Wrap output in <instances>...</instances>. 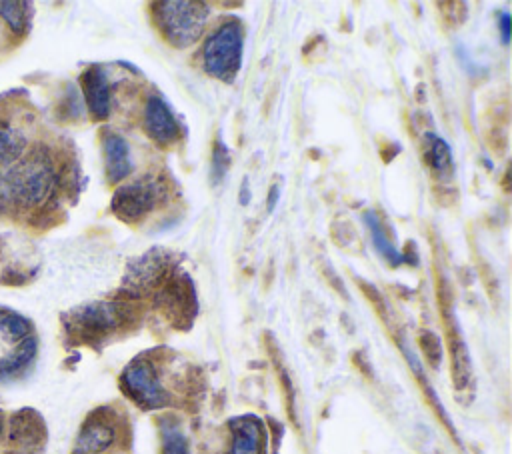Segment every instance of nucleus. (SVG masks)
I'll return each mask as SVG.
<instances>
[{"instance_id":"nucleus-21","label":"nucleus","mask_w":512,"mask_h":454,"mask_svg":"<svg viewBox=\"0 0 512 454\" xmlns=\"http://www.w3.org/2000/svg\"><path fill=\"white\" fill-rule=\"evenodd\" d=\"M420 346H422L426 358L430 360V364L438 366L440 360H442V346H440L438 336L432 334V332H422L420 334Z\"/></svg>"},{"instance_id":"nucleus-8","label":"nucleus","mask_w":512,"mask_h":454,"mask_svg":"<svg viewBox=\"0 0 512 454\" xmlns=\"http://www.w3.org/2000/svg\"><path fill=\"white\" fill-rule=\"evenodd\" d=\"M82 90L90 114L96 120H104L110 114V86L100 66H92L82 74Z\"/></svg>"},{"instance_id":"nucleus-6","label":"nucleus","mask_w":512,"mask_h":454,"mask_svg":"<svg viewBox=\"0 0 512 454\" xmlns=\"http://www.w3.org/2000/svg\"><path fill=\"white\" fill-rule=\"evenodd\" d=\"M130 306L124 302H94L80 310L78 324L94 334H104L126 322Z\"/></svg>"},{"instance_id":"nucleus-15","label":"nucleus","mask_w":512,"mask_h":454,"mask_svg":"<svg viewBox=\"0 0 512 454\" xmlns=\"http://www.w3.org/2000/svg\"><path fill=\"white\" fill-rule=\"evenodd\" d=\"M162 454H188V442L180 426L172 420H164L160 426Z\"/></svg>"},{"instance_id":"nucleus-1","label":"nucleus","mask_w":512,"mask_h":454,"mask_svg":"<svg viewBox=\"0 0 512 454\" xmlns=\"http://www.w3.org/2000/svg\"><path fill=\"white\" fill-rule=\"evenodd\" d=\"M10 198L20 204L44 202L56 186V170L52 160L44 152H34L18 166L6 172Z\"/></svg>"},{"instance_id":"nucleus-17","label":"nucleus","mask_w":512,"mask_h":454,"mask_svg":"<svg viewBox=\"0 0 512 454\" xmlns=\"http://www.w3.org/2000/svg\"><path fill=\"white\" fill-rule=\"evenodd\" d=\"M452 374L456 388H464L470 378V358L466 352V344L460 338L452 340Z\"/></svg>"},{"instance_id":"nucleus-24","label":"nucleus","mask_w":512,"mask_h":454,"mask_svg":"<svg viewBox=\"0 0 512 454\" xmlns=\"http://www.w3.org/2000/svg\"><path fill=\"white\" fill-rule=\"evenodd\" d=\"M278 196H280V188L278 186H272L270 192H268V212H272L278 204Z\"/></svg>"},{"instance_id":"nucleus-7","label":"nucleus","mask_w":512,"mask_h":454,"mask_svg":"<svg viewBox=\"0 0 512 454\" xmlns=\"http://www.w3.org/2000/svg\"><path fill=\"white\" fill-rule=\"evenodd\" d=\"M144 128L148 136L162 144L168 146L178 140V124L174 114L170 112L168 104L160 96H150L144 108Z\"/></svg>"},{"instance_id":"nucleus-10","label":"nucleus","mask_w":512,"mask_h":454,"mask_svg":"<svg viewBox=\"0 0 512 454\" xmlns=\"http://www.w3.org/2000/svg\"><path fill=\"white\" fill-rule=\"evenodd\" d=\"M104 162H106V176L110 182H120L132 172L130 146L122 136L108 134L104 138Z\"/></svg>"},{"instance_id":"nucleus-9","label":"nucleus","mask_w":512,"mask_h":454,"mask_svg":"<svg viewBox=\"0 0 512 454\" xmlns=\"http://www.w3.org/2000/svg\"><path fill=\"white\" fill-rule=\"evenodd\" d=\"M232 446L230 454H262L264 430L258 418L242 416L232 420Z\"/></svg>"},{"instance_id":"nucleus-25","label":"nucleus","mask_w":512,"mask_h":454,"mask_svg":"<svg viewBox=\"0 0 512 454\" xmlns=\"http://www.w3.org/2000/svg\"><path fill=\"white\" fill-rule=\"evenodd\" d=\"M238 200L240 204H248L250 202V186H248V180H244L242 188H240V194H238Z\"/></svg>"},{"instance_id":"nucleus-2","label":"nucleus","mask_w":512,"mask_h":454,"mask_svg":"<svg viewBox=\"0 0 512 454\" xmlns=\"http://www.w3.org/2000/svg\"><path fill=\"white\" fill-rule=\"evenodd\" d=\"M208 6L202 2H160L156 4V22L164 38L184 48L194 44L206 26Z\"/></svg>"},{"instance_id":"nucleus-19","label":"nucleus","mask_w":512,"mask_h":454,"mask_svg":"<svg viewBox=\"0 0 512 454\" xmlns=\"http://www.w3.org/2000/svg\"><path fill=\"white\" fill-rule=\"evenodd\" d=\"M0 330L8 336V338H26L28 330H30V324L26 318L18 316V314H2L0 318Z\"/></svg>"},{"instance_id":"nucleus-22","label":"nucleus","mask_w":512,"mask_h":454,"mask_svg":"<svg viewBox=\"0 0 512 454\" xmlns=\"http://www.w3.org/2000/svg\"><path fill=\"white\" fill-rule=\"evenodd\" d=\"M10 198V188H8V180H6V172L0 170V206L8 204Z\"/></svg>"},{"instance_id":"nucleus-14","label":"nucleus","mask_w":512,"mask_h":454,"mask_svg":"<svg viewBox=\"0 0 512 454\" xmlns=\"http://www.w3.org/2000/svg\"><path fill=\"white\" fill-rule=\"evenodd\" d=\"M36 338H24L18 348L0 360V376L20 374L36 356Z\"/></svg>"},{"instance_id":"nucleus-5","label":"nucleus","mask_w":512,"mask_h":454,"mask_svg":"<svg viewBox=\"0 0 512 454\" xmlns=\"http://www.w3.org/2000/svg\"><path fill=\"white\" fill-rule=\"evenodd\" d=\"M160 190V184L150 178L120 186L112 196V212L124 222L140 220L156 208L160 202Z\"/></svg>"},{"instance_id":"nucleus-3","label":"nucleus","mask_w":512,"mask_h":454,"mask_svg":"<svg viewBox=\"0 0 512 454\" xmlns=\"http://www.w3.org/2000/svg\"><path fill=\"white\" fill-rule=\"evenodd\" d=\"M242 40V26L236 20L220 24L204 44V70L222 82H232L242 64Z\"/></svg>"},{"instance_id":"nucleus-12","label":"nucleus","mask_w":512,"mask_h":454,"mask_svg":"<svg viewBox=\"0 0 512 454\" xmlns=\"http://www.w3.org/2000/svg\"><path fill=\"white\" fill-rule=\"evenodd\" d=\"M364 222H366V226H368V230H370V236H372V242H374L378 254H380L382 258H386L392 266H398V264L404 260V256H402V252L392 244V240L388 238V234H386V230H384L380 218L376 216V212H364Z\"/></svg>"},{"instance_id":"nucleus-26","label":"nucleus","mask_w":512,"mask_h":454,"mask_svg":"<svg viewBox=\"0 0 512 454\" xmlns=\"http://www.w3.org/2000/svg\"><path fill=\"white\" fill-rule=\"evenodd\" d=\"M0 432H2V420H0Z\"/></svg>"},{"instance_id":"nucleus-20","label":"nucleus","mask_w":512,"mask_h":454,"mask_svg":"<svg viewBox=\"0 0 512 454\" xmlns=\"http://www.w3.org/2000/svg\"><path fill=\"white\" fill-rule=\"evenodd\" d=\"M226 168H228V148L220 140H216L212 150V170H210L214 184H218L224 178Z\"/></svg>"},{"instance_id":"nucleus-18","label":"nucleus","mask_w":512,"mask_h":454,"mask_svg":"<svg viewBox=\"0 0 512 454\" xmlns=\"http://www.w3.org/2000/svg\"><path fill=\"white\" fill-rule=\"evenodd\" d=\"M450 146L436 134H428V160L436 170H444L450 164Z\"/></svg>"},{"instance_id":"nucleus-13","label":"nucleus","mask_w":512,"mask_h":454,"mask_svg":"<svg viewBox=\"0 0 512 454\" xmlns=\"http://www.w3.org/2000/svg\"><path fill=\"white\" fill-rule=\"evenodd\" d=\"M26 138L14 126L0 120V164L12 166L22 158Z\"/></svg>"},{"instance_id":"nucleus-16","label":"nucleus","mask_w":512,"mask_h":454,"mask_svg":"<svg viewBox=\"0 0 512 454\" xmlns=\"http://www.w3.org/2000/svg\"><path fill=\"white\" fill-rule=\"evenodd\" d=\"M30 4L26 2H0V16L10 26L12 32L22 34L28 26Z\"/></svg>"},{"instance_id":"nucleus-23","label":"nucleus","mask_w":512,"mask_h":454,"mask_svg":"<svg viewBox=\"0 0 512 454\" xmlns=\"http://www.w3.org/2000/svg\"><path fill=\"white\" fill-rule=\"evenodd\" d=\"M500 32H502V40L508 42L510 40V14L508 12L500 14Z\"/></svg>"},{"instance_id":"nucleus-4","label":"nucleus","mask_w":512,"mask_h":454,"mask_svg":"<svg viewBox=\"0 0 512 454\" xmlns=\"http://www.w3.org/2000/svg\"><path fill=\"white\" fill-rule=\"evenodd\" d=\"M122 388L142 408H162L170 402V394L148 358H136L126 366L122 372Z\"/></svg>"},{"instance_id":"nucleus-11","label":"nucleus","mask_w":512,"mask_h":454,"mask_svg":"<svg viewBox=\"0 0 512 454\" xmlns=\"http://www.w3.org/2000/svg\"><path fill=\"white\" fill-rule=\"evenodd\" d=\"M114 442V426L106 420H90L78 436V450L86 454H98L110 448Z\"/></svg>"}]
</instances>
